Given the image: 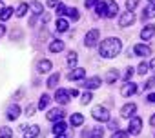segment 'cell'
<instances>
[{
    "label": "cell",
    "instance_id": "6da1fadb",
    "mask_svg": "<svg viewBox=\"0 0 155 138\" xmlns=\"http://www.w3.org/2000/svg\"><path fill=\"white\" fill-rule=\"evenodd\" d=\"M120 51H122V42H120V38L110 36V38H106V40H102L101 45H99V53H101L102 58H115Z\"/></svg>",
    "mask_w": 155,
    "mask_h": 138
},
{
    "label": "cell",
    "instance_id": "7a4b0ae2",
    "mask_svg": "<svg viewBox=\"0 0 155 138\" xmlns=\"http://www.w3.org/2000/svg\"><path fill=\"white\" fill-rule=\"evenodd\" d=\"M91 116H93L97 122H101V124H102V122H108V120L111 118V116H110V111H108L104 105H95V107L91 109Z\"/></svg>",
    "mask_w": 155,
    "mask_h": 138
},
{
    "label": "cell",
    "instance_id": "3957f363",
    "mask_svg": "<svg viewBox=\"0 0 155 138\" xmlns=\"http://www.w3.org/2000/svg\"><path fill=\"white\" fill-rule=\"evenodd\" d=\"M99 38H101V31L99 29H90L86 33V36H84V45L86 47H95Z\"/></svg>",
    "mask_w": 155,
    "mask_h": 138
},
{
    "label": "cell",
    "instance_id": "277c9868",
    "mask_svg": "<svg viewBox=\"0 0 155 138\" xmlns=\"http://www.w3.org/2000/svg\"><path fill=\"white\" fill-rule=\"evenodd\" d=\"M140 129H142V120H140V116H131L130 118V125H128V134H139L140 133Z\"/></svg>",
    "mask_w": 155,
    "mask_h": 138
},
{
    "label": "cell",
    "instance_id": "5b68a950",
    "mask_svg": "<svg viewBox=\"0 0 155 138\" xmlns=\"http://www.w3.org/2000/svg\"><path fill=\"white\" fill-rule=\"evenodd\" d=\"M133 22H135V15H133V13H130V11L122 13V15H120V18H119V26H120V27H128V26H131Z\"/></svg>",
    "mask_w": 155,
    "mask_h": 138
},
{
    "label": "cell",
    "instance_id": "8992f818",
    "mask_svg": "<svg viewBox=\"0 0 155 138\" xmlns=\"http://www.w3.org/2000/svg\"><path fill=\"white\" fill-rule=\"evenodd\" d=\"M62 116H64V111H62V109H58V107L49 109V111H48V114H46V118H48L49 122H62Z\"/></svg>",
    "mask_w": 155,
    "mask_h": 138
},
{
    "label": "cell",
    "instance_id": "52a82bcc",
    "mask_svg": "<svg viewBox=\"0 0 155 138\" xmlns=\"http://www.w3.org/2000/svg\"><path fill=\"white\" fill-rule=\"evenodd\" d=\"M119 13V6L115 0H106V18H113Z\"/></svg>",
    "mask_w": 155,
    "mask_h": 138
},
{
    "label": "cell",
    "instance_id": "ba28073f",
    "mask_svg": "<svg viewBox=\"0 0 155 138\" xmlns=\"http://www.w3.org/2000/svg\"><path fill=\"white\" fill-rule=\"evenodd\" d=\"M101 84H102V80H101L99 77H90V78H86V80H84V89L91 91V89L101 87Z\"/></svg>",
    "mask_w": 155,
    "mask_h": 138
},
{
    "label": "cell",
    "instance_id": "9c48e42d",
    "mask_svg": "<svg viewBox=\"0 0 155 138\" xmlns=\"http://www.w3.org/2000/svg\"><path fill=\"white\" fill-rule=\"evenodd\" d=\"M84 77H86V69H82V67H75V69H71V71L68 73L69 80H82Z\"/></svg>",
    "mask_w": 155,
    "mask_h": 138
},
{
    "label": "cell",
    "instance_id": "30bf717a",
    "mask_svg": "<svg viewBox=\"0 0 155 138\" xmlns=\"http://www.w3.org/2000/svg\"><path fill=\"white\" fill-rule=\"evenodd\" d=\"M137 93V84H133V82H126L124 86H122V89H120V95L122 96H131V95H135Z\"/></svg>",
    "mask_w": 155,
    "mask_h": 138
},
{
    "label": "cell",
    "instance_id": "8fae6325",
    "mask_svg": "<svg viewBox=\"0 0 155 138\" xmlns=\"http://www.w3.org/2000/svg\"><path fill=\"white\" fill-rule=\"evenodd\" d=\"M135 111H137V105L130 102V104L122 105V109H120V116H122V118H131V116L135 114Z\"/></svg>",
    "mask_w": 155,
    "mask_h": 138
},
{
    "label": "cell",
    "instance_id": "7c38bea8",
    "mask_svg": "<svg viewBox=\"0 0 155 138\" xmlns=\"http://www.w3.org/2000/svg\"><path fill=\"white\" fill-rule=\"evenodd\" d=\"M69 93L66 91V89H57V93H55V100L60 104V105H64V104H68L69 102Z\"/></svg>",
    "mask_w": 155,
    "mask_h": 138
},
{
    "label": "cell",
    "instance_id": "4fadbf2b",
    "mask_svg": "<svg viewBox=\"0 0 155 138\" xmlns=\"http://www.w3.org/2000/svg\"><path fill=\"white\" fill-rule=\"evenodd\" d=\"M133 53H135L137 56H150V55H151V49H150V45L137 44V45L133 47Z\"/></svg>",
    "mask_w": 155,
    "mask_h": 138
},
{
    "label": "cell",
    "instance_id": "5bb4252c",
    "mask_svg": "<svg viewBox=\"0 0 155 138\" xmlns=\"http://www.w3.org/2000/svg\"><path fill=\"white\" fill-rule=\"evenodd\" d=\"M153 35H155V26H153V24L144 26V29L140 31V38H142V40H150Z\"/></svg>",
    "mask_w": 155,
    "mask_h": 138
},
{
    "label": "cell",
    "instance_id": "9a60e30c",
    "mask_svg": "<svg viewBox=\"0 0 155 138\" xmlns=\"http://www.w3.org/2000/svg\"><path fill=\"white\" fill-rule=\"evenodd\" d=\"M24 138H37L38 133H40V127L38 125H29V127H24Z\"/></svg>",
    "mask_w": 155,
    "mask_h": 138
},
{
    "label": "cell",
    "instance_id": "2e32d148",
    "mask_svg": "<svg viewBox=\"0 0 155 138\" xmlns=\"http://www.w3.org/2000/svg\"><path fill=\"white\" fill-rule=\"evenodd\" d=\"M18 114H20V107H18L17 104H13V105L8 107V118H9V120H17Z\"/></svg>",
    "mask_w": 155,
    "mask_h": 138
},
{
    "label": "cell",
    "instance_id": "e0dca14e",
    "mask_svg": "<svg viewBox=\"0 0 155 138\" xmlns=\"http://www.w3.org/2000/svg\"><path fill=\"white\" fill-rule=\"evenodd\" d=\"M69 124H71L73 127H79V125H82V124H84V116H82L81 113H75V114H71Z\"/></svg>",
    "mask_w": 155,
    "mask_h": 138
},
{
    "label": "cell",
    "instance_id": "ac0fdd59",
    "mask_svg": "<svg viewBox=\"0 0 155 138\" xmlns=\"http://www.w3.org/2000/svg\"><path fill=\"white\" fill-rule=\"evenodd\" d=\"M62 49H64V42H62V40H58V38H57V40H53V42L49 44V51H51V53H60Z\"/></svg>",
    "mask_w": 155,
    "mask_h": 138
},
{
    "label": "cell",
    "instance_id": "d6986e66",
    "mask_svg": "<svg viewBox=\"0 0 155 138\" xmlns=\"http://www.w3.org/2000/svg\"><path fill=\"white\" fill-rule=\"evenodd\" d=\"M51 131H53V134H55V136H62V134L66 133V124H64V122H57V124L53 125V129H51Z\"/></svg>",
    "mask_w": 155,
    "mask_h": 138
},
{
    "label": "cell",
    "instance_id": "ffe728a7",
    "mask_svg": "<svg viewBox=\"0 0 155 138\" xmlns=\"http://www.w3.org/2000/svg\"><path fill=\"white\" fill-rule=\"evenodd\" d=\"M51 71V62L49 60H40L38 62V73H49Z\"/></svg>",
    "mask_w": 155,
    "mask_h": 138
},
{
    "label": "cell",
    "instance_id": "44dd1931",
    "mask_svg": "<svg viewBox=\"0 0 155 138\" xmlns=\"http://www.w3.org/2000/svg\"><path fill=\"white\" fill-rule=\"evenodd\" d=\"M153 17H155V4H150L142 13V20H148V18H153Z\"/></svg>",
    "mask_w": 155,
    "mask_h": 138
},
{
    "label": "cell",
    "instance_id": "7402d4cb",
    "mask_svg": "<svg viewBox=\"0 0 155 138\" xmlns=\"http://www.w3.org/2000/svg\"><path fill=\"white\" fill-rule=\"evenodd\" d=\"M58 80H60V75H58V73H53V75H51V77L48 78V82H46V86L53 89V87H57V84H58Z\"/></svg>",
    "mask_w": 155,
    "mask_h": 138
},
{
    "label": "cell",
    "instance_id": "603a6c76",
    "mask_svg": "<svg viewBox=\"0 0 155 138\" xmlns=\"http://www.w3.org/2000/svg\"><path fill=\"white\" fill-rule=\"evenodd\" d=\"M49 102H51V98H49V95H42L40 98H38V109H48V105H49Z\"/></svg>",
    "mask_w": 155,
    "mask_h": 138
},
{
    "label": "cell",
    "instance_id": "cb8c5ba5",
    "mask_svg": "<svg viewBox=\"0 0 155 138\" xmlns=\"http://www.w3.org/2000/svg\"><path fill=\"white\" fill-rule=\"evenodd\" d=\"M102 136H104V129L102 127H93L88 133V138H102Z\"/></svg>",
    "mask_w": 155,
    "mask_h": 138
},
{
    "label": "cell",
    "instance_id": "d4e9b609",
    "mask_svg": "<svg viewBox=\"0 0 155 138\" xmlns=\"http://www.w3.org/2000/svg\"><path fill=\"white\" fill-rule=\"evenodd\" d=\"M28 8H29V9H33L37 17L44 13V8H42V4H40V2H31V4H28Z\"/></svg>",
    "mask_w": 155,
    "mask_h": 138
},
{
    "label": "cell",
    "instance_id": "484cf974",
    "mask_svg": "<svg viewBox=\"0 0 155 138\" xmlns=\"http://www.w3.org/2000/svg\"><path fill=\"white\" fill-rule=\"evenodd\" d=\"M68 27H69L68 20H64V18H58V20H57V31H58V33H66Z\"/></svg>",
    "mask_w": 155,
    "mask_h": 138
},
{
    "label": "cell",
    "instance_id": "4316f807",
    "mask_svg": "<svg viewBox=\"0 0 155 138\" xmlns=\"http://www.w3.org/2000/svg\"><path fill=\"white\" fill-rule=\"evenodd\" d=\"M11 13H13V9H11V8H4L2 11H0V20H2V22L9 20V18H11Z\"/></svg>",
    "mask_w": 155,
    "mask_h": 138
},
{
    "label": "cell",
    "instance_id": "83f0119b",
    "mask_svg": "<svg viewBox=\"0 0 155 138\" xmlns=\"http://www.w3.org/2000/svg\"><path fill=\"white\" fill-rule=\"evenodd\" d=\"M117 78H119V73L115 71V69H110V73L106 75V82H108V84H113Z\"/></svg>",
    "mask_w": 155,
    "mask_h": 138
},
{
    "label": "cell",
    "instance_id": "f1b7e54d",
    "mask_svg": "<svg viewBox=\"0 0 155 138\" xmlns=\"http://www.w3.org/2000/svg\"><path fill=\"white\" fill-rule=\"evenodd\" d=\"M66 15H68L71 20H79V17H81V15H79V9H77V8H69V9L66 11Z\"/></svg>",
    "mask_w": 155,
    "mask_h": 138
},
{
    "label": "cell",
    "instance_id": "f546056e",
    "mask_svg": "<svg viewBox=\"0 0 155 138\" xmlns=\"http://www.w3.org/2000/svg\"><path fill=\"white\" fill-rule=\"evenodd\" d=\"M28 9H29V8H28V4H18V8H17V11H15V13H17V17H18V18H22V17L28 13Z\"/></svg>",
    "mask_w": 155,
    "mask_h": 138
},
{
    "label": "cell",
    "instance_id": "4dcf8cb0",
    "mask_svg": "<svg viewBox=\"0 0 155 138\" xmlns=\"http://www.w3.org/2000/svg\"><path fill=\"white\" fill-rule=\"evenodd\" d=\"M0 138H13V129H9V127H0Z\"/></svg>",
    "mask_w": 155,
    "mask_h": 138
},
{
    "label": "cell",
    "instance_id": "1f68e13d",
    "mask_svg": "<svg viewBox=\"0 0 155 138\" xmlns=\"http://www.w3.org/2000/svg\"><path fill=\"white\" fill-rule=\"evenodd\" d=\"M77 58H79L77 51H69V55H68V64H69L71 67H75V64H77Z\"/></svg>",
    "mask_w": 155,
    "mask_h": 138
},
{
    "label": "cell",
    "instance_id": "d6a6232c",
    "mask_svg": "<svg viewBox=\"0 0 155 138\" xmlns=\"http://www.w3.org/2000/svg\"><path fill=\"white\" fill-rule=\"evenodd\" d=\"M95 9H97V15L99 17H106V2H99L95 6Z\"/></svg>",
    "mask_w": 155,
    "mask_h": 138
},
{
    "label": "cell",
    "instance_id": "836d02e7",
    "mask_svg": "<svg viewBox=\"0 0 155 138\" xmlns=\"http://www.w3.org/2000/svg\"><path fill=\"white\" fill-rule=\"evenodd\" d=\"M139 2H140V0H126V9L130 13H133V9L139 6Z\"/></svg>",
    "mask_w": 155,
    "mask_h": 138
},
{
    "label": "cell",
    "instance_id": "e575fe53",
    "mask_svg": "<svg viewBox=\"0 0 155 138\" xmlns=\"http://www.w3.org/2000/svg\"><path fill=\"white\" fill-rule=\"evenodd\" d=\"M148 69H150L148 64H146V62H140L139 67H137V73H139V75H146V73H148Z\"/></svg>",
    "mask_w": 155,
    "mask_h": 138
},
{
    "label": "cell",
    "instance_id": "d590c367",
    "mask_svg": "<svg viewBox=\"0 0 155 138\" xmlns=\"http://www.w3.org/2000/svg\"><path fill=\"white\" fill-rule=\"evenodd\" d=\"M133 75H135V69H133V67H128V69H126V75H124V80H126V82H130Z\"/></svg>",
    "mask_w": 155,
    "mask_h": 138
},
{
    "label": "cell",
    "instance_id": "8d00e7d4",
    "mask_svg": "<svg viewBox=\"0 0 155 138\" xmlns=\"http://www.w3.org/2000/svg\"><path fill=\"white\" fill-rule=\"evenodd\" d=\"M91 100H93V96H91V93H90V91H86V93L82 95V104L86 105V104H90Z\"/></svg>",
    "mask_w": 155,
    "mask_h": 138
},
{
    "label": "cell",
    "instance_id": "74e56055",
    "mask_svg": "<svg viewBox=\"0 0 155 138\" xmlns=\"http://www.w3.org/2000/svg\"><path fill=\"white\" fill-rule=\"evenodd\" d=\"M111 138H128V133L126 131H113Z\"/></svg>",
    "mask_w": 155,
    "mask_h": 138
},
{
    "label": "cell",
    "instance_id": "f35d334b",
    "mask_svg": "<svg viewBox=\"0 0 155 138\" xmlns=\"http://www.w3.org/2000/svg\"><path fill=\"white\" fill-rule=\"evenodd\" d=\"M108 124H110V129H113V131H119V122L117 120H108Z\"/></svg>",
    "mask_w": 155,
    "mask_h": 138
},
{
    "label": "cell",
    "instance_id": "ab89813d",
    "mask_svg": "<svg viewBox=\"0 0 155 138\" xmlns=\"http://www.w3.org/2000/svg\"><path fill=\"white\" fill-rule=\"evenodd\" d=\"M66 11H68V8H66L64 4H58V6H57V13H58V15H66Z\"/></svg>",
    "mask_w": 155,
    "mask_h": 138
},
{
    "label": "cell",
    "instance_id": "60d3db41",
    "mask_svg": "<svg viewBox=\"0 0 155 138\" xmlns=\"http://www.w3.org/2000/svg\"><path fill=\"white\" fill-rule=\"evenodd\" d=\"M99 2H101V0H86L84 4H86V8H95Z\"/></svg>",
    "mask_w": 155,
    "mask_h": 138
},
{
    "label": "cell",
    "instance_id": "b9f144b4",
    "mask_svg": "<svg viewBox=\"0 0 155 138\" xmlns=\"http://www.w3.org/2000/svg\"><path fill=\"white\" fill-rule=\"evenodd\" d=\"M35 109H37L35 105H28V107H26V114H28V116H31V114L35 113Z\"/></svg>",
    "mask_w": 155,
    "mask_h": 138
},
{
    "label": "cell",
    "instance_id": "7bdbcfd3",
    "mask_svg": "<svg viewBox=\"0 0 155 138\" xmlns=\"http://www.w3.org/2000/svg\"><path fill=\"white\" fill-rule=\"evenodd\" d=\"M153 86H155V78H150V80L146 82V86H144V87H146V89H150V87H153Z\"/></svg>",
    "mask_w": 155,
    "mask_h": 138
},
{
    "label": "cell",
    "instance_id": "ee69618b",
    "mask_svg": "<svg viewBox=\"0 0 155 138\" xmlns=\"http://www.w3.org/2000/svg\"><path fill=\"white\" fill-rule=\"evenodd\" d=\"M48 6L49 8H57L58 6V0H48Z\"/></svg>",
    "mask_w": 155,
    "mask_h": 138
},
{
    "label": "cell",
    "instance_id": "f6af8a7d",
    "mask_svg": "<svg viewBox=\"0 0 155 138\" xmlns=\"http://www.w3.org/2000/svg\"><path fill=\"white\" fill-rule=\"evenodd\" d=\"M148 102L155 104V93H150V95H148Z\"/></svg>",
    "mask_w": 155,
    "mask_h": 138
},
{
    "label": "cell",
    "instance_id": "bcb514c9",
    "mask_svg": "<svg viewBox=\"0 0 155 138\" xmlns=\"http://www.w3.org/2000/svg\"><path fill=\"white\" fill-rule=\"evenodd\" d=\"M148 67L151 69V71H155V58H151V62L148 64Z\"/></svg>",
    "mask_w": 155,
    "mask_h": 138
},
{
    "label": "cell",
    "instance_id": "7dc6e473",
    "mask_svg": "<svg viewBox=\"0 0 155 138\" xmlns=\"http://www.w3.org/2000/svg\"><path fill=\"white\" fill-rule=\"evenodd\" d=\"M4 33H6V26L0 24V36H4Z\"/></svg>",
    "mask_w": 155,
    "mask_h": 138
},
{
    "label": "cell",
    "instance_id": "c3c4849f",
    "mask_svg": "<svg viewBox=\"0 0 155 138\" xmlns=\"http://www.w3.org/2000/svg\"><path fill=\"white\" fill-rule=\"evenodd\" d=\"M69 93V96H77V95H79V91H77V89H71V91H68Z\"/></svg>",
    "mask_w": 155,
    "mask_h": 138
},
{
    "label": "cell",
    "instance_id": "681fc988",
    "mask_svg": "<svg viewBox=\"0 0 155 138\" xmlns=\"http://www.w3.org/2000/svg\"><path fill=\"white\" fill-rule=\"evenodd\" d=\"M40 17H42V22H48L49 20V15H40Z\"/></svg>",
    "mask_w": 155,
    "mask_h": 138
},
{
    "label": "cell",
    "instance_id": "f907efd6",
    "mask_svg": "<svg viewBox=\"0 0 155 138\" xmlns=\"http://www.w3.org/2000/svg\"><path fill=\"white\" fill-rule=\"evenodd\" d=\"M150 124H151V125H155V114H153V116L150 118Z\"/></svg>",
    "mask_w": 155,
    "mask_h": 138
},
{
    "label": "cell",
    "instance_id": "816d5d0a",
    "mask_svg": "<svg viewBox=\"0 0 155 138\" xmlns=\"http://www.w3.org/2000/svg\"><path fill=\"white\" fill-rule=\"evenodd\" d=\"M55 138H64V136H55Z\"/></svg>",
    "mask_w": 155,
    "mask_h": 138
},
{
    "label": "cell",
    "instance_id": "f5cc1de1",
    "mask_svg": "<svg viewBox=\"0 0 155 138\" xmlns=\"http://www.w3.org/2000/svg\"><path fill=\"white\" fill-rule=\"evenodd\" d=\"M150 2H151V4H153V2H155V0H150Z\"/></svg>",
    "mask_w": 155,
    "mask_h": 138
},
{
    "label": "cell",
    "instance_id": "db71d44e",
    "mask_svg": "<svg viewBox=\"0 0 155 138\" xmlns=\"http://www.w3.org/2000/svg\"><path fill=\"white\" fill-rule=\"evenodd\" d=\"M0 6H2V2H0Z\"/></svg>",
    "mask_w": 155,
    "mask_h": 138
}]
</instances>
